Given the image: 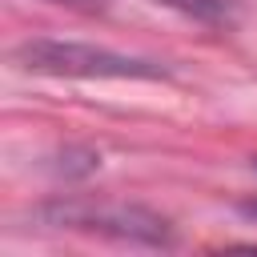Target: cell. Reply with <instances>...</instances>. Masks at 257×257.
I'll return each instance as SVG.
<instances>
[{
    "mask_svg": "<svg viewBox=\"0 0 257 257\" xmlns=\"http://www.w3.org/2000/svg\"><path fill=\"white\" fill-rule=\"evenodd\" d=\"M52 4H68V8H100V0H52Z\"/></svg>",
    "mask_w": 257,
    "mask_h": 257,
    "instance_id": "4",
    "label": "cell"
},
{
    "mask_svg": "<svg viewBox=\"0 0 257 257\" xmlns=\"http://www.w3.org/2000/svg\"><path fill=\"white\" fill-rule=\"evenodd\" d=\"M161 8H173L189 20H201V24H233L237 20V0H153Z\"/></svg>",
    "mask_w": 257,
    "mask_h": 257,
    "instance_id": "3",
    "label": "cell"
},
{
    "mask_svg": "<svg viewBox=\"0 0 257 257\" xmlns=\"http://www.w3.org/2000/svg\"><path fill=\"white\" fill-rule=\"evenodd\" d=\"M241 213H245L249 221H257V201H241Z\"/></svg>",
    "mask_w": 257,
    "mask_h": 257,
    "instance_id": "5",
    "label": "cell"
},
{
    "mask_svg": "<svg viewBox=\"0 0 257 257\" xmlns=\"http://www.w3.org/2000/svg\"><path fill=\"white\" fill-rule=\"evenodd\" d=\"M12 60L24 72L40 76H76V80H165L169 68L145 56H128L104 44H84V40H52L36 36L16 44Z\"/></svg>",
    "mask_w": 257,
    "mask_h": 257,
    "instance_id": "1",
    "label": "cell"
},
{
    "mask_svg": "<svg viewBox=\"0 0 257 257\" xmlns=\"http://www.w3.org/2000/svg\"><path fill=\"white\" fill-rule=\"evenodd\" d=\"M36 217L56 229L96 233V237L133 241V245H169L173 241V225L161 213H153L145 205H128V201H52V205L36 209Z\"/></svg>",
    "mask_w": 257,
    "mask_h": 257,
    "instance_id": "2",
    "label": "cell"
},
{
    "mask_svg": "<svg viewBox=\"0 0 257 257\" xmlns=\"http://www.w3.org/2000/svg\"><path fill=\"white\" fill-rule=\"evenodd\" d=\"M253 169H257V161H253Z\"/></svg>",
    "mask_w": 257,
    "mask_h": 257,
    "instance_id": "6",
    "label": "cell"
}]
</instances>
